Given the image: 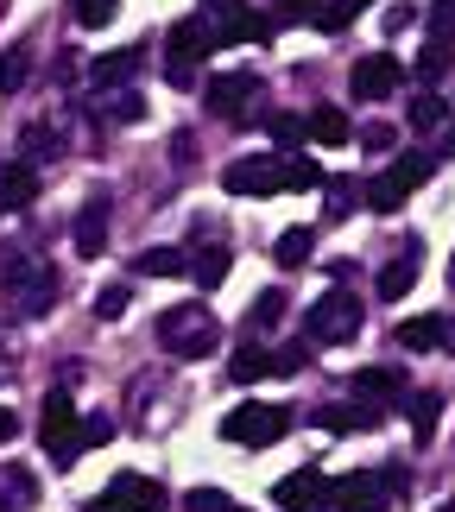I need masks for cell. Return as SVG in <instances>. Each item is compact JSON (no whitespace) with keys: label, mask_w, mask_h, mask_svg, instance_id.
Segmentation results:
<instances>
[{"label":"cell","mask_w":455,"mask_h":512,"mask_svg":"<svg viewBox=\"0 0 455 512\" xmlns=\"http://www.w3.org/2000/svg\"><path fill=\"white\" fill-rule=\"evenodd\" d=\"M32 500H38V481L26 475V468L0 462V512H32Z\"/></svg>","instance_id":"cell-19"},{"label":"cell","mask_w":455,"mask_h":512,"mask_svg":"<svg viewBox=\"0 0 455 512\" xmlns=\"http://www.w3.org/2000/svg\"><path fill=\"white\" fill-rule=\"evenodd\" d=\"M38 443H45V456L57 468H70L76 449H83V411H76V399L64 386H51L45 405H38Z\"/></svg>","instance_id":"cell-4"},{"label":"cell","mask_w":455,"mask_h":512,"mask_svg":"<svg viewBox=\"0 0 455 512\" xmlns=\"http://www.w3.org/2000/svg\"><path fill=\"white\" fill-rule=\"evenodd\" d=\"M253 76L247 70H234V76H209L203 83V102H209V114H222V121H241L247 114V102H253Z\"/></svg>","instance_id":"cell-13"},{"label":"cell","mask_w":455,"mask_h":512,"mask_svg":"<svg viewBox=\"0 0 455 512\" xmlns=\"http://www.w3.org/2000/svg\"><path fill=\"white\" fill-rule=\"evenodd\" d=\"M26 152H32V159H51V152H57V127H26Z\"/></svg>","instance_id":"cell-38"},{"label":"cell","mask_w":455,"mask_h":512,"mask_svg":"<svg viewBox=\"0 0 455 512\" xmlns=\"http://www.w3.org/2000/svg\"><path fill=\"white\" fill-rule=\"evenodd\" d=\"M184 512H234V500L215 487H196V494H184Z\"/></svg>","instance_id":"cell-35"},{"label":"cell","mask_w":455,"mask_h":512,"mask_svg":"<svg viewBox=\"0 0 455 512\" xmlns=\"http://www.w3.org/2000/svg\"><path fill=\"white\" fill-rule=\"evenodd\" d=\"M310 247H316V234H310V228H285L272 253H279V266L291 272V266H310Z\"/></svg>","instance_id":"cell-28"},{"label":"cell","mask_w":455,"mask_h":512,"mask_svg":"<svg viewBox=\"0 0 455 512\" xmlns=\"http://www.w3.org/2000/svg\"><path fill=\"white\" fill-rule=\"evenodd\" d=\"M437 512H455V506H437Z\"/></svg>","instance_id":"cell-49"},{"label":"cell","mask_w":455,"mask_h":512,"mask_svg":"<svg viewBox=\"0 0 455 512\" xmlns=\"http://www.w3.org/2000/svg\"><path fill=\"white\" fill-rule=\"evenodd\" d=\"M140 279H177V272H190V253L184 247H146L140 260H133Z\"/></svg>","instance_id":"cell-20"},{"label":"cell","mask_w":455,"mask_h":512,"mask_svg":"<svg viewBox=\"0 0 455 512\" xmlns=\"http://www.w3.org/2000/svg\"><path fill=\"white\" fill-rule=\"evenodd\" d=\"M437 121H449V102H443V95H418V102H411V127L430 133Z\"/></svg>","instance_id":"cell-32"},{"label":"cell","mask_w":455,"mask_h":512,"mask_svg":"<svg viewBox=\"0 0 455 512\" xmlns=\"http://www.w3.org/2000/svg\"><path fill=\"white\" fill-rule=\"evenodd\" d=\"M234 7H247V0H203V13H234Z\"/></svg>","instance_id":"cell-45"},{"label":"cell","mask_w":455,"mask_h":512,"mask_svg":"<svg viewBox=\"0 0 455 512\" xmlns=\"http://www.w3.org/2000/svg\"><path fill=\"white\" fill-rule=\"evenodd\" d=\"M348 83H354V95H361V102H386V95L405 83V64H399V57H386V51H380V57H361Z\"/></svg>","instance_id":"cell-12"},{"label":"cell","mask_w":455,"mask_h":512,"mask_svg":"<svg viewBox=\"0 0 455 512\" xmlns=\"http://www.w3.org/2000/svg\"><path fill=\"white\" fill-rule=\"evenodd\" d=\"M386 475H373V468H361V475H342L329 481V512H386Z\"/></svg>","instance_id":"cell-10"},{"label":"cell","mask_w":455,"mask_h":512,"mask_svg":"<svg viewBox=\"0 0 455 512\" xmlns=\"http://www.w3.org/2000/svg\"><path fill=\"white\" fill-rule=\"evenodd\" d=\"M430 38H437V45H455V0H437V7H430Z\"/></svg>","instance_id":"cell-34"},{"label":"cell","mask_w":455,"mask_h":512,"mask_svg":"<svg viewBox=\"0 0 455 512\" xmlns=\"http://www.w3.org/2000/svg\"><path fill=\"white\" fill-rule=\"evenodd\" d=\"M108 500L121 512H165V487L146 481V475H114L108 481Z\"/></svg>","instance_id":"cell-15"},{"label":"cell","mask_w":455,"mask_h":512,"mask_svg":"<svg viewBox=\"0 0 455 512\" xmlns=\"http://www.w3.org/2000/svg\"><path fill=\"white\" fill-rule=\"evenodd\" d=\"M32 76V45L19 38V45H7V57H0V95H19Z\"/></svg>","instance_id":"cell-25"},{"label":"cell","mask_w":455,"mask_h":512,"mask_svg":"<svg viewBox=\"0 0 455 512\" xmlns=\"http://www.w3.org/2000/svg\"><path fill=\"white\" fill-rule=\"evenodd\" d=\"M266 127H272V140H279V146L304 140V121H291V114H266Z\"/></svg>","instance_id":"cell-39"},{"label":"cell","mask_w":455,"mask_h":512,"mask_svg":"<svg viewBox=\"0 0 455 512\" xmlns=\"http://www.w3.org/2000/svg\"><path fill=\"white\" fill-rule=\"evenodd\" d=\"M380 26H386V38H392V32H405V26H418V7H386Z\"/></svg>","instance_id":"cell-41"},{"label":"cell","mask_w":455,"mask_h":512,"mask_svg":"<svg viewBox=\"0 0 455 512\" xmlns=\"http://www.w3.org/2000/svg\"><path fill=\"white\" fill-rule=\"evenodd\" d=\"M234 512H241V506H234Z\"/></svg>","instance_id":"cell-50"},{"label":"cell","mask_w":455,"mask_h":512,"mask_svg":"<svg viewBox=\"0 0 455 512\" xmlns=\"http://www.w3.org/2000/svg\"><path fill=\"white\" fill-rule=\"evenodd\" d=\"M411 285H418V247H405V253H399V260H392V266L380 272V298L392 304V298H405V291H411Z\"/></svg>","instance_id":"cell-22"},{"label":"cell","mask_w":455,"mask_h":512,"mask_svg":"<svg viewBox=\"0 0 455 512\" xmlns=\"http://www.w3.org/2000/svg\"><path fill=\"white\" fill-rule=\"evenodd\" d=\"M285 430H291V411L285 405H266V399H247V405H234L228 418H222V437L241 443V449H272Z\"/></svg>","instance_id":"cell-6"},{"label":"cell","mask_w":455,"mask_h":512,"mask_svg":"<svg viewBox=\"0 0 455 512\" xmlns=\"http://www.w3.org/2000/svg\"><path fill=\"white\" fill-rule=\"evenodd\" d=\"M443 348L455 354V317H443Z\"/></svg>","instance_id":"cell-48"},{"label":"cell","mask_w":455,"mask_h":512,"mask_svg":"<svg viewBox=\"0 0 455 512\" xmlns=\"http://www.w3.org/2000/svg\"><path fill=\"white\" fill-rule=\"evenodd\" d=\"M310 336L316 342H354V336H361V304H354L348 298V291H323V298H316L310 304Z\"/></svg>","instance_id":"cell-8"},{"label":"cell","mask_w":455,"mask_h":512,"mask_svg":"<svg viewBox=\"0 0 455 512\" xmlns=\"http://www.w3.org/2000/svg\"><path fill=\"white\" fill-rule=\"evenodd\" d=\"M279 317H285V298H279V291H266V298L253 304V329H272Z\"/></svg>","instance_id":"cell-37"},{"label":"cell","mask_w":455,"mask_h":512,"mask_svg":"<svg viewBox=\"0 0 455 512\" xmlns=\"http://www.w3.org/2000/svg\"><path fill=\"white\" fill-rule=\"evenodd\" d=\"M430 177H437V152H405V159H392V165L367 184V209H380V215L399 209L411 190L430 184Z\"/></svg>","instance_id":"cell-5"},{"label":"cell","mask_w":455,"mask_h":512,"mask_svg":"<svg viewBox=\"0 0 455 512\" xmlns=\"http://www.w3.org/2000/svg\"><path fill=\"white\" fill-rule=\"evenodd\" d=\"M348 203H354V184H342V177H335V184H329V215H335V222L348 215Z\"/></svg>","instance_id":"cell-40"},{"label":"cell","mask_w":455,"mask_h":512,"mask_svg":"<svg viewBox=\"0 0 455 512\" xmlns=\"http://www.w3.org/2000/svg\"><path fill=\"white\" fill-rule=\"evenodd\" d=\"M304 133H310V140H323V146H342L354 127H348V114H342V108H310Z\"/></svg>","instance_id":"cell-26"},{"label":"cell","mask_w":455,"mask_h":512,"mask_svg":"<svg viewBox=\"0 0 455 512\" xmlns=\"http://www.w3.org/2000/svg\"><path fill=\"white\" fill-rule=\"evenodd\" d=\"M38 203V171L32 159H0V209L19 215V209H32Z\"/></svg>","instance_id":"cell-14"},{"label":"cell","mask_w":455,"mask_h":512,"mask_svg":"<svg viewBox=\"0 0 455 512\" xmlns=\"http://www.w3.org/2000/svg\"><path fill=\"white\" fill-rule=\"evenodd\" d=\"M83 512H121V506H114V500H108V494H95V500H89V506H83Z\"/></svg>","instance_id":"cell-46"},{"label":"cell","mask_w":455,"mask_h":512,"mask_svg":"<svg viewBox=\"0 0 455 512\" xmlns=\"http://www.w3.org/2000/svg\"><path fill=\"white\" fill-rule=\"evenodd\" d=\"M449 64H455V57H449V45H437V38H430V45H424V57H418V76H424V83H443V76H449Z\"/></svg>","instance_id":"cell-33"},{"label":"cell","mask_w":455,"mask_h":512,"mask_svg":"<svg viewBox=\"0 0 455 512\" xmlns=\"http://www.w3.org/2000/svg\"><path fill=\"white\" fill-rule=\"evenodd\" d=\"M70 241H76V253H83V260H95V253L108 247V203H89L83 215H76Z\"/></svg>","instance_id":"cell-16"},{"label":"cell","mask_w":455,"mask_h":512,"mask_svg":"<svg viewBox=\"0 0 455 512\" xmlns=\"http://www.w3.org/2000/svg\"><path fill=\"white\" fill-rule=\"evenodd\" d=\"M437 424H443V392H411V437L430 443Z\"/></svg>","instance_id":"cell-23"},{"label":"cell","mask_w":455,"mask_h":512,"mask_svg":"<svg viewBox=\"0 0 455 512\" xmlns=\"http://www.w3.org/2000/svg\"><path fill=\"white\" fill-rule=\"evenodd\" d=\"M0 285H7L19 317H45L51 298H57V272L38 260V253H19V247L0 253Z\"/></svg>","instance_id":"cell-2"},{"label":"cell","mask_w":455,"mask_h":512,"mask_svg":"<svg viewBox=\"0 0 455 512\" xmlns=\"http://www.w3.org/2000/svg\"><path fill=\"white\" fill-rule=\"evenodd\" d=\"M108 437H114V424H108V418H89V424H83V443H89V449H95V443H108Z\"/></svg>","instance_id":"cell-43"},{"label":"cell","mask_w":455,"mask_h":512,"mask_svg":"<svg viewBox=\"0 0 455 512\" xmlns=\"http://www.w3.org/2000/svg\"><path fill=\"white\" fill-rule=\"evenodd\" d=\"M114 7H121V0H70V13H76V26H83V32H102L108 19H114Z\"/></svg>","instance_id":"cell-31"},{"label":"cell","mask_w":455,"mask_h":512,"mask_svg":"<svg viewBox=\"0 0 455 512\" xmlns=\"http://www.w3.org/2000/svg\"><path fill=\"white\" fill-rule=\"evenodd\" d=\"M316 165L310 159H279V152H253V159H234L222 171L228 196H279V190H310Z\"/></svg>","instance_id":"cell-1"},{"label":"cell","mask_w":455,"mask_h":512,"mask_svg":"<svg viewBox=\"0 0 455 512\" xmlns=\"http://www.w3.org/2000/svg\"><path fill=\"white\" fill-rule=\"evenodd\" d=\"M133 76H140V51H108V57H95L89 83L95 89H127Z\"/></svg>","instance_id":"cell-17"},{"label":"cell","mask_w":455,"mask_h":512,"mask_svg":"<svg viewBox=\"0 0 455 512\" xmlns=\"http://www.w3.org/2000/svg\"><path fill=\"white\" fill-rule=\"evenodd\" d=\"M361 7H373V0H329V7L316 13V26H323V32H348L354 19H361Z\"/></svg>","instance_id":"cell-30"},{"label":"cell","mask_w":455,"mask_h":512,"mask_svg":"<svg viewBox=\"0 0 455 512\" xmlns=\"http://www.w3.org/2000/svg\"><path fill=\"white\" fill-rule=\"evenodd\" d=\"M215 342H222V323L209 317V304H177L158 317V348L177 361H203V354H215Z\"/></svg>","instance_id":"cell-3"},{"label":"cell","mask_w":455,"mask_h":512,"mask_svg":"<svg viewBox=\"0 0 455 512\" xmlns=\"http://www.w3.org/2000/svg\"><path fill=\"white\" fill-rule=\"evenodd\" d=\"M361 146H367V152H392V127H386V121H373V127L361 133Z\"/></svg>","instance_id":"cell-42"},{"label":"cell","mask_w":455,"mask_h":512,"mask_svg":"<svg viewBox=\"0 0 455 512\" xmlns=\"http://www.w3.org/2000/svg\"><path fill=\"white\" fill-rule=\"evenodd\" d=\"M121 310H127V285H108L102 298H95V317H102V323H114Z\"/></svg>","instance_id":"cell-36"},{"label":"cell","mask_w":455,"mask_h":512,"mask_svg":"<svg viewBox=\"0 0 455 512\" xmlns=\"http://www.w3.org/2000/svg\"><path fill=\"white\" fill-rule=\"evenodd\" d=\"M437 159H455V127L443 133V146H437Z\"/></svg>","instance_id":"cell-47"},{"label":"cell","mask_w":455,"mask_h":512,"mask_svg":"<svg viewBox=\"0 0 455 512\" xmlns=\"http://www.w3.org/2000/svg\"><path fill=\"white\" fill-rule=\"evenodd\" d=\"M95 108H102L108 121H146L140 89H95Z\"/></svg>","instance_id":"cell-24"},{"label":"cell","mask_w":455,"mask_h":512,"mask_svg":"<svg viewBox=\"0 0 455 512\" xmlns=\"http://www.w3.org/2000/svg\"><path fill=\"white\" fill-rule=\"evenodd\" d=\"M19 430H26V424H19V411H0V443H13Z\"/></svg>","instance_id":"cell-44"},{"label":"cell","mask_w":455,"mask_h":512,"mask_svg":"<svg viewBox=\"0 0 455 512\" xmlns=\"http://www.w3.org/2000/svg\"><path fill=\"white\" fill-rule=\"evenodd\" d=\"M272 500H279L285 512H329V475L323 468H298V475H285L279 487H272Z\"/></svg>","instance_id":"cell-11"},{"label":"cell","mask_w":455,"mask_h":512,"mask_svg":"<svg viewBox=\"0 0 455 512\" xmlns=\"http://www.w3.org/2000/svg\"><path fill=\"white\" fill-rule=\"evenodd\" d=\"M399 348H443V317H411V323H399Z\"/></svg>","instance_id":"cell-29"},{"label":"cell","mask_w":455,"mask_h":512,"mask_svg":"<svg viewBox=\"0 0 455 512\" xmlns=\"http://www.w3.org/2000/svg\"><path fill=\"white\" fill-rule=\"evenodd\" d=\"M316 424H323L329 437H348V430H373V424H380V405H329V411H316Z\"/></svg>","instance_id":"cell-18"},{"label":"cell","mask_w":455,"mask_h":512,"mask_svg":"<svg viewBox=\"0 0 455 512\" xmlns=\"http://www.w3.org/2000/svg\"><path fill=\"white\" fill-rule=\"evenodd\" d=\"M203 51H215L209 32H203V19H177V26H171V57H165V83L171 89H196V64H203Z\"/></svg>","instance_id":"cell-7"},{"label":"cell","mask_w":455,"mask_h":512,"mask_svg":"<svg viewBox=\"0 0 455 512\" xmlns=\"http://www.w3.org/2000/svg\"><path fill=\"white\" fill-rule=\"evenodd\" d=\"M304 367V348H234V361H228V373L234 380H291V373Z\"/></svg>","instance_id":"cell-9"},{"label":"cell","mask_w":455,"mask_h":512,"mask_svg":"<svg viewBox=\"0 0 455 512\" xmlns=\"http://www.w3.org/2000/svg\"><path fill=\"white\" fill-rule=\"evenodd\" d=\"M354 392H361V399H399L405 373L399 367H361V373H354Z\"/></svg>","instance_id":"cell-21"},{"label":"cell","mask_w":455,"mask_h":512,"mask_svg":"<svg viewBox=\"0 0 455 512\" xmlns=\"http://www.w3.org/2000/svg\"><path fill=\"white\" fill-rule=\"evenodd\" d=\"M190 279L203 285V291H215L228 279V247H203V253H190Z\"/></svg>","instance_id":"cell-27"}]
</instances>
